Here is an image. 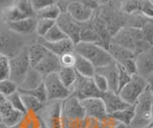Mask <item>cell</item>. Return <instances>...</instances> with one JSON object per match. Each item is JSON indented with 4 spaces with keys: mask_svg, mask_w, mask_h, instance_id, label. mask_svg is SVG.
Returning <instances> with one entry per match:
<instances>
[{
    "mask_svg": "<svg viewBox=\"0 0 153 128\" xmlns=\"http://www.w3.org/2000/svg\"><path fill=\"white\" fill-rule=\"evenodd\" d=\"M56 74L59 75V78L60 79L62 84L66 88L71 90L76 78V72L75 69L73 67H60L59 71Z\"/></svg>",
    "mask_w": 153,
    "mask_h": 128,
    "instance_id": "484cf974",
    "label": "cell"
},
{
    "mask_svg": "<svg viewBox=\"0 0 153 128\" xmlns=\"http://www.w3.org/2000/svg\"><path fill=\"white\" fill-rule=\"evenodd\" d=\"M152 104L153 92L151 84H149L133 104L134 117L128 127L143 128L152 125Z\"/></svg>",
    "mask_w": 153,
    "mask_h": 128,
    "instance_id": "6da1fadb",
    "label": "cell"
},
{
    "mask_svg": "<svg viewBox=\"0 0 153 128\" xmlns=\"http://www.w3.org/2000/svg\"><path fill=\"white\" fill-rule=\"evenodd\" d=\"M74 53L89 60L95 69L104 67L114 61L106 50L93 42H79L74 47Z\"/></svg>",
    "mask_w": 153,
    "mask_h": 128,
    "instance_id": "7a4b0ae2",
    "label": "cell"
},
{
    "mask_svg": "<svg viewBox=\"0 0 153 128\" xmlns=\"http://www.w3.org/2000/svg\"><path fill=\"white\" fill-rule=\"evenodd\" d=\"M43 85L46 91L47 101H63L71 95L70 90L62 84L56 73L43 78Z\"/></svg>",
    "mask_w": 153,
    "mask_h": 128,
    "instance_id": "52a82bcc",
    "label": "cell"
},
{
    "mask_svg": "<svg viewBox=\"0 0 153 128\" xmlns=\"http://www.w3.org/2000/svg\"><path fill=\"white\" fill-rule=\"evenodd\" d=\"M106 51L109 53V55L112 56L114 61H116L118 63H122L124 60L135 58L133 52L129 51L126 48H123L122 46H119L117 44H114L112 42H110Z\"/></svg>",
    "mask_w": 153,
    "mask_h": 128,
    "instance_id": "cb8c5ba5",
    "label": "cell"
},
{
    "mask_svg": "<svg viewBox=\"0 0 153 128\" xmlns=\"http://www.w3.org/2000/svg\"><path fill=\"white\" fill-rule=\"evenodd\" d=\"M39 128H47V126L44 124V122L41 121V125H40V127H39Z\"/></svg>",
    "mask_w": 153,
    "mask_h": 128,
    "instance_id": "f907efd6",
    "label": "cell"
},
{
    "mask_svg": "<svg viewBox=\"0 0 153 128\" xmlns=\"http://www.w3.org/2000/svg\"><path fill=\"white\" fill-rule=\"evenodd\" d=\"M56 24L55 20H50V19H36V34L39 36L41 38L46 35V33L49 31L51 28Z\"/></svg>",
    "mask_w": 153,
    "mask_h": 128,
    "instance_id": "d6a6232c",
    "label": "cell"
},
{
    "mask_svg": "<svg viewBox=\"0 0 153 128\" xmlns=\"http://www.w3.org/2000/svg\"><path fill=\"white\" fill-rule=\"evenodd\" d=\"M2 123V121H1V115H0V124Z\"/></svg>",
    "mask_w": 153,
    "mask_h": 128,
    "instance_id": "f5cc1de1",
    "label": "cell"
},
{
    "mask_svg": "<svg viewBox=\"0 0 153 128\" xmlns=\"http://www.w3.org/2000/svg\"><path fill=\"white\" fill-rule=\"evenodd\" d=\"M79 101L84 110L85 117L94 118L100 121H102L104 118H106L107 113L105 110L104 103L100 98H87Z\"/></svg>",
    "mask_w": 153,
    "mask_h": 128,
    "instance_id": "5bb4252c",
    "label": "cell"
},
{
    "mask_svg": "<svg viewBox=\"0 0 153 128\" xmlns=\"http://www.w3.org/2000/svg\"><path fill=\"white\" fill-rule=\"evenodd\" d=\"M0 115H1L2 124L7 128L16 127L23 117L22 113L13 108V106L8 102L7 98L6 101L0 104Z\"/></svg>",
    "mask_w": 153,
    "mask_h": 128,
    "instance_id": "e0dca14e",
    "label": "cell"
},
{
    "mask_svg": "<svg viewBox=\"0 0 153 128\" xmlns=\"http://www.w3.org/2000/svg\"><path fill=\"white\" fill-rule=\"evenodd\" d=\"M39 43L56 56H60L66 53H72V52H74L75 47V44L69 38H65L56 42H47L42 39Z\"/></svg>",
    "mask_w": 153,
    "mask_h": 128,
    "instance_id": "d6986e66",
    "label": "cell"
},
{
    "mask_svg": "<svg viewBox=\"0 0 153 128\" xmlns=\"http://www.w3.org/2000/svg\"><path fill=\"white\" fill-rule=\"evenodd\" d=\"M61 116L62 118H84L85 113L79 99L70 95L61 101Z\"/></svg>",
    "mask_w": 153,
    "mask_h": 128,
    "instance_id": "9a60e30c",
    "label": "cell"
},
{
    "mask_svg": "<svg viewBox=\"0 0 153 128\" xmlns=\"http://www.w3.org/2000/svg\"><path fill=\"white\" fill-rule=\"evenodd\" d=\"M96 73H99L105 77L108 83V88L110 91L117 93L118 88V70L116 61H113L104 67L96 69Z\"/></svg>",
    "mask_w": 153,
    "mask_h": 128,
    "instance_id": "44dd1931",
    "label": "cell"
},
{
    "mask_svg": "<svg viewBox=\"0 0 153 128\" xmlns=\"http://www.w3.org/2000/svg\"><path fill=\"white\" fill-rule=\"evenodd\" d=\"M30 2L33 11H35V13H36L48 6L56 4L57 2V0H30Z\"/></svg>",
    "mask_w": 153,
    "mask_h": 128,
    "instance_id": "ab89813d",
    "label": "cell"
},
{
    "mask_svg": "<svg viewBox=\"0 0 153 128\" xmlns=\"http://www.w3.org/2000/svg\"><path fill=\"white\" fill-rule=\"evenodd\" d=\"M119 11L126 16L142 15L152 18L153 3L152 0H119Z\"/></svg>",
    "mask_w": 153,
    "mask_h": 128,
    "instance_id": "ba28073f",
    "label": "cell"
},
{
    "mask_svg": "<svg viewBox=\"0 0 153 128\" xmlns=\"http://www.w3.org/2000/svg\"><path fill=\"white\" fill-rule=\"evenodd\" d=\"M135 62L137 68V75L146 79L151 83L153 75V49H149L135 55Z\"/></svg>",
    "mask_w": 153,
    "mask_h": 128,
    "instance_id": "4fadbf2b",
    "label": "cell"
},
{
    "mask_svg": "<svg viewBox=\"0 0 153 128\" xmlns=\"http://www.w3.org/2000/svg\"><path fill=\"white\" fill-rule=\"evenodd\" d=\"M149 84L151 83L146 79L138 75H134L131 77V79L121 89L118 95L128 105H133Z\"/></svg>",
    "mask_w": 153,
    "mask_h": 128,
    "instance_id": "5b68a950",
    "label": "cell"
},
{
    "mask_svg": "<svg viewBox=\"0 0 153 128\" xmlns=\"http://www.w3.org/2000/svg\"><path fill=\"white\" fill-rule=\"evenodd\" d=\"M100 98L102 99V101L104 103L105 110H106L107 115H110V114H112L116 111L122 110V109L130 106V105H128L127 103L124 102L123 99L119 97V95L117 93L110 91V90L102 93V96H100Z\"/></svg>",
    "mask_w": 153,
    "mask_h": 128,
    "instance_id": "ac0fdd59",
    "label": "cell"
},
{
    "mask_svg": "<svg viewBox=\"0 0 153 128\" xmlns=\"http://www.w3.org/2000/svg\"><path fill=\"white\" fill-rule=\"evenodd\" d=\"M102 122L103 128H128L124 124H123V123L116 121L115 118L109 117L108 115L106 116V118H103Z\"/></svg>",
    "mask_w": 153,
    "mask_h": 128,
    "instance_id": "b9f144b4",
    "label": "cell"
},
{
    "mask_svg": "<svg viewBox=\"0 0 153 128\" xmlns=\"http://www.w3.org/2000/svg\"><path fill=\"white\" fill-rule=\"evenodd\" d=\"M60 9L59 5L56 4H53L51 6H48L42 10L38 11L36 13L35 17L36 19H41V18H44V19H50V20H56L57 17L60 15Z\"/></svg>",
    "mask_w": 153,
    "mask_h": 128,
    "instance_id": "f1b7e54d",
    "label": "cell"
},
{
    "mask_svg": "<svg viewBox=\"0 0 153 128\" xmlns=\"http://www.w3.org/2000/svg\"><path fill=\"white\" fill-rule=\"evenodd\" d=\"M141 30L143 32V38H145L148 43L152 44V36H153V25H152V20L147 22L146 25H143Z\"/></svg>",
    "mask_w": 153,
    "mask_h": 128,
    "instance_id": "ee69618b",
    "label": "cell"
},
{
    "mask_svg": "<svg viewBox=\"0 0 153 128\" xmlns=\"http://www.w3.org/2000/svg\"><path fill=\"white\" fill-rule=\"evenodd\" d=\"M14 1V0H0V7L6 8L7 6L11 5V4Z\"/></svg>",
    "mask_w": 153,
    "mask_h": 128,
    "instance_id": "c3c4849f",
    "label": "cell"
},
{
    "mask_svg": "<svg viewBox=\"0 0 153 128\" xmlns=\"http://www.w3.org/2000/svg\"><path fill=\"white\" fill-rule=\"evenodd\" d=\"M73 68L79 75H82L84 78H92V77L96 73V69L93 66V64L89 60L84 58L83 56H81L76 53H75V64Z\"/></svg>",
    "mask_w": 153,
    "mask_h": 128,
    "instance_id": "603a6c76",
    "label": "cell"
},
{
    "mask_svg": "<svg viewBox=\"0 0 153 128\" xmlns=\"http://www.w3.org/2000/svg\"><path fill=\"white\" fill-rule=\"evenodd\" d=\"M43 82V77L36 69L31 68L26 74L21 84L18 86V91H29L33 90Z\"/></svg>",
    "mask_w": 153,
    "mask_h": 128,
    "instance_id": "7402d4cb",
    "label": "cell"
},
{
    "mask_svg": "<svg viewBox=\"0 0 153 128\" xmlns=\"http://www.w3.org/2000/svg\"><path fill=\"white\" fill-rule=\"evenodd\" d=\"M61 12H66L73 19L79 23H84L91 20L95 15V11L84 6L76 0H61L57 1Z\"/></svg>",
    "mask_w": 153,
    "mask_h": 128,
    "instance_id": "8992f818",
    "label": "cell"
},
{
    "mask_svg": "<svg viewBox=\"0 0 153 128\" xmlns=\"http://www.w3.org/2000/svg\"><path fill=\"white\" fill-rule=\"evenodd\" d=\"M41 121L40 117L36 113L27 112L23 115L20 122L16 126H18V128H39Z\"/></svg>",
    "mask_w": 153,
    "mask_h": 128,
    "instance_id": "83f0119b",
    "label": "cell"
},
{
    "mask_svg": "<svg viewBox=\"0 0 153 128\" xmlns=\"http://www.w3.org/2000/svg\"><path fill=\"white\" fill-rule=\"evenodd\" d=\"M76 1L80 2L81 4H83L84 6H86L87 8L91 9V10H93V11H97L100 8L98 3L96 2L95 0H76Z\"/></svg>",
    "mask_w": 153,
    "mask_h": 128,
    "instance_id": "bcb514c9",
    "label": "cell"
},
{
    "mask_svg": "<svg viewBox=\"0 0 153 128\" xmlns=\"http://www.w3.org/2000/svg\"><path fill=\"white\" fill-rule=\"evenodd\" d=\"M95 1L98 3V5L100 7H102V6H105V5H109V4H111L112 0H95Z\"/></svg>",
    "mask_w": 153,
    "mask_h": 128,
    "instance_id": "7dc6e473",
    "label": "cell"
},
{
    "mask_svg": "<svg viewBox=\"0 0 153 128\" xmlns=\"http://www.w3.org/2000/svg\"><path fill=\"white\" fill-rule=\"evenodd\" d=\"M47 53V49L42 44L38 43L32 44L27 48L28 58L30 61L31 68H35L36 64L43 58V56Z\"/></svg>",
    "mask_w": 153,
    "mask_h": 128,
    "instance_id": "d4e9b609",
    "label": "cell"
},
{
    "mask_svg": "<svg viewBox=\"0 0 153 128\" xmlns=\"http://www.w3.org/2000/svg\"><path fill=\"white\" fill-rule=\"evenodd\" d=\"M60 62L59 56L52 54L47 50V53L43 56V58L36 64L33 69H36L43 78L48 75L57 73L60 69Z\"/></svg>",
    "mask_w": 153,
    "mask_h": 128,
    "instance_id": "2e32d148",
    "label": "cell"
},
{
    "mask_svg": "<svg viewBox=\"0 0 153 128\" xmlns=\"http://www.w3.org/2000/svg\"><path fill=\"white\" fill-rule=\"evenodd\" d=\"M49 105L44 107V117L40 118L47 128H62L61 116V101H47Z\"/></svg>",
    "mask_w": 153,
    "mask_h": 128,
    "instance_id": "7c38bea8",
    "label": "cell"
},
{
    "mask_svg": "<svg viewBox=\"0 0 153 128\" xmlns=\"http://www.w3.org/2000/svg\"><path fill=\"white\" fill-rule=\"evenodd\" d=\"M4 101H6V97L3 96V95L0 93V104L3 103Z\"/></svg>",
    "mask_w": 153,
    "mask_h": 128,
    "instance_id": "681fc988",
    "label": "cell"
},
{
    "mask_svg": "<svg viewBox=\"0 0 153 128\" xmlns=\"http://www.w3.org/2000/svg\"><path fill=\"white\" fill-rule=\"evenodd\" d=\"M9 78V58L0 54V80Z\"/></svg>",
    "mask_w": 153,
    "mask_h": 128,
    "instance_id": "f35d334b",
    "label": "cell"
},
{
    "mask_svg": "<svg viewBox=\"0 0 153 128\" xmlns=\"http://www.w3.org/2000/svg\"><path fill=\"white\" fill-rule=\"evenodd\" d=\"M65 38H68V37L66 36V35L60 30V28L56 24L53 26L51 29L46 33V35L42 37V39L47 42H56V41H59Z\"/></svg>",
    "mask_w": 153,
    "mask_h": 128,
    "instance_id": "4dcf8cb0",
    "label": "cell"
},
{
    "mask_svg": "<svg viewBox=\"0 0 153 128\" xmlns=\"http://www.w3.org/2000/svg\"><path fill=\"white\" fill-rule=\"evenodd\" d=\"M123 67L124 68V70L130 75H137V68H136V62H135V58H129L124 60L123 62L120 63Z\"/></svg>",
    "mask_w": 153,
    "mask_h": 128,
    "instance_id": "7bdbcfd3",
    "label": "cell"
},
{
    "mask_svg": "<svg viewBox=\"0 0 153 128\" xmlns=\"http://www.w3.org/2000/svg\"><path fill=\"white\" fill-rule=\"evenodd\" d=\"M36 17H28L25 18V19L9 23L8 26L11 32L14 33V34L29 35L36 31Z\"/></svg>",
    "mask_w": 153,
    "mask_h": 128,
    "instance_id": "ffe728a7",
    "label": "cell"
},
{
    "mask_svg": "<svg viewBox=\"0 0 153 128\" xmlns=\"http://www.w3.org/2000/svg\"><path fill=\"white\" fill-rule=\"evenodd\" d=\"M31 69L28 58L27 48L25 47L12 58H9V78L17 84H21L28 71Z\"/></svg>",
    "mask_w": 153,
    "mask_h": 128,
    "instance_id": "277c9868",
    "label": "cell"
},
{
    "mask_svg": "<svg viewBox=\"0 0 153 128\" xmlns=\"http://www.w3.org/2000/svg\"><path fill=\"white\" fill-rule=\"evenodd\" d=\"M61 67H74L75 64V53H66L59 56Z\"/></svg>",
    "mask_w": 153,
    "mask_h": 128,
    "instance_id": "60d3db41",
    "label": "cell"
},
{
    "mask_svg": "<svg viewBox=\"0 0 153 128\" xmlns=\"http://www.w3.org/2000/svg\"><path fill=\"white\" fill-rule=\"evenodd\" d=\"M108 116L115 118V120L118 121L119 122H121L126 127H128L134 117V106L130 105L124 109H122V110H119V111L110 114Z\"/></svg>",
    "mask_w": 153,
    "mask_h": 128,
    "instance_id": "4316f807",
    "label": "cell"
},
{
    "mask_svg": "<svg viewBox=\"0 0 153 128\" xmlns=\"http://www.w3.org/2000/svg\"><path fill=\"white\" fill-rule=\"evenodd\" d=\"M85 128H103L102 121L94 118L85 117Z\"/></svg>",
    "mask_w": 153,
    "mask_h": 128,
    "instance_id": "f6af8a7d",
    "label": "cell"
},
{
    "mask_svg": "<svg viewBox=\"0 0 153 128\" xmlns=\"http://www.w3.org/2000/svg\"><path fill=\"white\" fill-rule=\"evenodd\" d=\"M62 128H85V118H62Z\"/></svg>",
    "mask_w": 153,
    "mask_h": 128,
    "instance_id": "74e56055",
    "label": "cell"
},
{
    "mask_svg": "<svg viewBox=\"0 0 153 128\" xmlns=\"http://www.w3.org/2000/svg\"><path fill=\"white\" fill-rule=\"evenodd\" d=\"M70 91L72 96L76 97L79 101L87 98H100L102 94L96 88L92 78H84L78 73H76V80Z\"/></svg>",
    "mask_w": 153,
    "mask_h": 128,
    "instance_id": "9c48e42d",
    "label": "cell"
},
{
    "mask_svg": "<svg viewBox=\"0 0 153 128\" xmlns=\"http://www.w3.org/2000/svg\"><path fill=\"white\" fill-rule=\"evenodd\" d=\"M35 15L36 13L30 0H14L11 5L3 9L1 18L5 23L9 24L28 17H35Z\"/></svg>",
    "mask_w": 153,
    "mask_h": 128,
    "instance_id": "3957f363",
    "label": "cell"
},
{
    "mask_svg": "<svg viewBox=\"0 0 153 128\" xmlns=\"http://www.w3.org/2000/svg\"><path fill=\"white\" fill-rule=\"evenodd\" d=\"M6 98H7L8 102L11 104V105L13 106V108H14L16 110L22 113L23 115L27 113V110H26V108H25V106H24L23 101H22L21 95L18 92V90L16 92H14L13 94L10 95V96L7 97Z\"/></svg>",
    "mask_w": 153,
    "mask_h": 128,
    "instance_id": "1f68e13d",
    "label": "cell"
},
{
    "mask_svg": "<svg viewBox=\"0 0 153 128\" xmlns=\"http://www.w3.org/2000/svg\"><path fill=\"white\" fill-rule=\"evenodd\" d=\"M18 92L19 93H23V94L31 95V96L37 98L38 101H39L40 102H42V103H46L47 102L46 91H45L44 85H43V82L38 87L33 89V90H29V91H18Z\"/></svg>",
    "mask_w": 153,
    "mask_h": 128,
    "instance_id": "d590c367",
    "label": "cell"
},
{
    "mask_svg": "<svg viewBox=\"0 0 153 128\" xmlns=\"http://www.w3.org/2000/svg\"><path fill=\"white\" fill-rule=\"evenodd\" d=\"M92 80L96 88H97L100 93H104L109 90L107 80L105 78L104 75H100L99 73H95V75L92 77Z\"/></svg>",
    "mask_w": 153,
    "mask_h": 128,
    "instance_id": "8d00e7d4",
    "label": "cell"
},
{
    "mask_svg": "<svg viewBox=\"0 0 153 128\" xmlns=\"http://www.w3.org/2000/svg\"><path fill=\"white\" fill-rule=\"evenodd\" d=\"M143 128H153L152 125H149V126H146V127H143Z\"/></svg>",
    "mask_w": 153,
    "mask_h": 128,
    "instance_id": "816d5d0a",
    "label": "cell"
},
{
    "mask_svg": "<svg viewBox=\"0 0 153 128\" xmlns=\"http://www.w3.org/2000/svg\"><path fill=\"white\" fill-rule=\"evenodd\" d=\"M116 64H117V70H118V88H117V94H118L124 85L131 79L132 75H129L120 63L116 62Z\"/></svg>",
    "mask_w": 153,
    "mask_h": 128,
    "instance_id": "e575fe53",
    "label": "cell"
},
{
    "mask_svg": "<svg viewBox=\"0 0 153 128\" xmlns=\"http://www.w3.org/2000/svg\"><path fill=\"white\" fill-rule=\"evenodd\" d=\"M56 24L60 28L66 36L76 45L79 42L81 23L75 21L66 12H61L56 20Z\"/></svg>",
    "mask_w": 153,
    "mask_h": 128,
    "instance_id": "8fae6325",
    "label": "cell"
},
{
    "mask_svg": "<svg viewBox=\"0 0 153 128\" xmlns=\"http://www.w3.org/2000/svg\"><path fill=\"white\" fill-rule=\"evenodd\" d=\"M17 90H18V85L14 83L10 78H5L0 80V93L6 98L9 97L10 95L13 94L14 92H16Z\"/></svg>",
    "mask_w": 153,
    "mask_h": 128,
    "instance_id": "836d02e7",
    "label": "cell"
},
{
    "mask_svg": "<svg viewBox=\"0 0 153 128\" xmlns=\"http://www.w3.org/2000/svg\"><path fill=\"white\" fill-rule=\"evenodd\" d=\"M25 48V43L14 33L0 32V54L8 58H13L22 49Z\"/></svg>",
    "mask_w": 153,
    "mask_h": 128,
    "instance_id": "30bf717a",
    "label": "cell"
},
{
    "mask_svg": "<svg viewBox=\"0 0 153 128\" xmlns=\"http://www.w3.org/2000/svg\"><path fill=\"white\" fill-rule=\"evenodd\" d=\"M21 95V98L24 106H25L27 112H32V113H38L39 111H41V109L44 107L45 103H42L38 101L37 98H33L31 95L28 94H23L20 93Z\"/></svg>",
    "mask_w": 153,
    "mask_h": 128,
    "instance_id": "f546056e",
    "label": "cell"
}]
</instances>
